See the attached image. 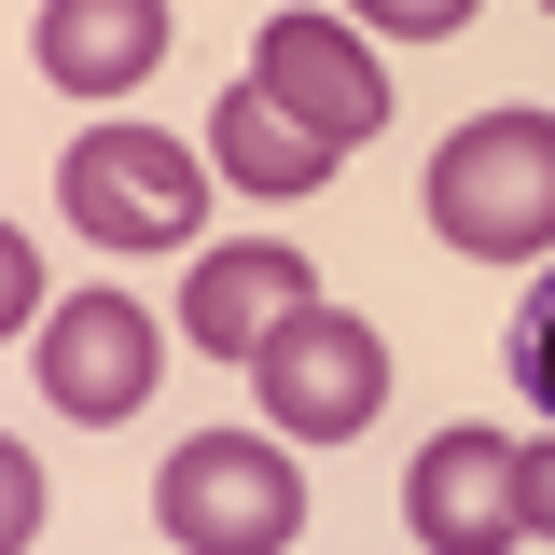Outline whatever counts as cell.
<instances>
[{
	"mask_svg": "<svg viewBox=\"0 0 555 555\" xmlns=\"http://www.w3.org/2000/svg\"><path fill=\"white\" fill-rule=\"evenodd\" d=\"M56 306H42V236L28 222H0V334H42Z\"/></svg>",
	"mask_w": 555,
	"mask_h": 555,
	"instance_id": "7c38bea8",
	"label": "cell"
},
{
	"mask_svg": "<svg viewBox=\"0 0 555 555\" xmlns=\"http://www.w3.org/2000/svg\"><path fill=\"white\" fill-rule=\"evenodd\" d=\"M250 83H264L278 112H306L334 153L389 126V69H375V42L347 28L334 0H306V14H264V42H250Z\"/></svg>",
	"mask_w": 555,
	"mask_h": 555,
	"instance_id": "ba28073f",
	"label": "cell"
},
{
	"mask_svg": "<svg viewBox=\"0 0 555 555\" xmlns=\"http://www.w3.org/2000/svg\"><path fill=\"white\" fill-rule=\"evenodd\" d=\"M514 375H528V403L555 416V264L528 278V306H514Z\"/></svg>",
	"mask_w": 555,
	"mask_h": 555,
	"instance_id": "8fae6325",
	"label": "cell"
},
{
	"mask_svg": "<svg viewBox=\"0 0 555 555\" xmlns=\"http://www.w3.org/2000/svg\"><path fill=\"white\" fill-rule=\"evenodd\" d=\"M430 236L459 250V264H555V112H473V126H444L430 153Z\"/></svg>",
	"mask_w": 555,
	"mask_h": 555,
	"instance_id": "6da1fadb",
	"label": "cell"
},
{
	"mask_svg": "<svg viewBox=\"0 0 555 555\" xmlns=\"http://www.w3.org/2000/svg\"><path fill=\"white\" fill-rule=\"evenodd\" d=\"M347 28H361V42H375V28H389V42H444V28H473V0H334Z\"/></svg>",
	"mask_w": 555,
	"mask_h": 555,
	"instance_id": "4fadbf2b",
	"label": "cell"
},
{
	"mask_svg": "<svg viewBox=\"0 0 555 555\" xmlns=\"http://www.w3.org/2000/svg\"><path fill=\"white\" fill-rule=\"evenodd\" d=\"M542 14H555V0H542Z\"/></svg>",
	"mask_w": 555,
	"mask_h": 555,
	"instance_id": "2e32d148",
	"label": "cell"
},
{
	"mask_svg": "<svg viewBox=\"0 0 555 555\" xmlns=\"http://www.w3.org/2000/svg\"><path fill=\"white\" fill-rule=\"evenodd\" d=\"M208 167H222L236 195H264V208H292V195H320V181H334L347 153H334V139H320V126H306V112H278L264 83L236 69V98L208 112Z\"/></svg>",
	"mask_w": 555,
	"mask_h": 555,
	"instance_id": "30bf717a",
	"label": "cell"
},
{
	"mask_svg": "<svg viewBox=\"0 0 555 555\" xmlns=\"http://www.w3.org/2000/svg\"><path fill=\"white\" fill-rule=\"evenodd\" d=\"M528 542H555V430L528 444Z\"/></svg>",
	"mask_w": 555,
	"mask_h": 555,
	"instance_id": "9a60e30c",
	"label": "cell"
},
{
	"mask_svg": "<svg viewBox=\"0 0 555 555\" xmlns=\"http://www.w3.org/2000/svg\"><path fill=\"white\" fill-rule=\"evenodd\" d=\"M403 528H416V555H514L528 542V444H500L486 416L430 430L403 473Z\"/></svg>",
	"mask_w": 555,
	"mask_h": 555,
	"instance_id": "8992f818",
	"label": "cell"
},
{
	"mask_svg": "<svg viewBox=\"0 0 555 555\" xmlns=\"http://www.w3.org/2000/svg\"><path fill=\"white\" fill-rule=\"evenodd\" d=\"M28 375H42V403L69 430H126L153 403V375H167V320L126 306V292H56V320L28 334Z\"/></svg>",
	"mask_w": 555,
	"mask_h": 555,
	"instance_id": "5b68a950",
	"label": "cell"
},
{
	"mask_svg": "<svg viewBox=\"0 0 555 555\" xmlns=\"http://www.w3.org/2000/svg\"><path fill=\"white\" fill-rule=\"evenodd\" d=\"M28 542H42V459L0 444V555H28Z\"/></svg>",
	"mask_w": 555,
	"mask_h": 555,
	"instance_id": "5bb4252c",
	"label": "cell"
},
{
	"mask_svg": "<svg viewBox=\"0 0 555 555\" xmlns=\"http://www.w3.org/2000/svg\"><path fill=\"white\" fill-rule=\"evenodd\" d=\"M250 403H264L278 444H361L389 416V334L361 306H306L292 334L250 361Z\"/></svg>",
	"mask_w": 555,
	"mask_h": 555,
	"instance_id": "277c9868",
	"label": "cell"
},
{
	"mask_svg": "<svg viewBox=\"0 0 555 555\" xmlns=\"http://www.w3.org/2000/svg\"><path fill=\"white\" fill-rule=\"evenodd\" d=\"M306 306H320V264H306L292 236H208L195 264H181V347L236 361V375H250Z\"/></svg>",
	"mask_w": 555,
	"mask_h": 555,
	"instance_id": "52a82bcc",
	"label": "cell"
},
{
	"mask_svg": "<svg viewBox=\"0 0 555 555\" xmlns=\"http://www.w3.org/2000/svg\"><path fill=\"white\" fill-rule=\"evenodd\" d=\"M153 528L167 555H292L306 542V473L278 430H181L153 473Z\"/></svg>",
	"mask_w": 555,
	"mask_h": 555,
	"instance_id": "3957f363",
	"label": "cell"
},
{
	"mask_svg": "<svg viewBox=\"0 0 555 555\" xmlns=\"http://www.w3.org/2000/svg\"><path fill=\"white\" fill-rule=\"evenodd\" d=\"M181 42V0H42L28 14V69L56 83L69 112H126L139 83Z\"/></svg>",
	"mask_w": 555,
	"mask_h": 555,
	"instance_id": "9c48e42d",
	"label": "cell"
},
{
	"mask_svg": "<svg viewBox=\"0 0 555 555\" xmlns=\"http://www.w3.org/2000/svg\"><path fill=\"white\" fill-rule=\"evenodd\" d=\"M208 167L195 139H167V126H139V112H98V126L56 153V208H69V236H98V250H208L195 222H208Z\"/></svg>",
	"mask_w": 555,
	"mask_h": 555,
	"instance_id": "7a4b0ae2",
	"label": "cell"
}]
</instances>
